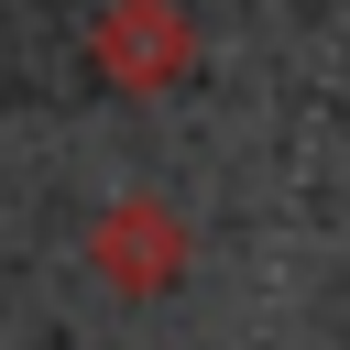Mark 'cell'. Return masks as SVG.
<instances>
[{
    "instance_id": "obj_1",
    "label": "cell",
    "mask_w": 350,
    "mask_h": 350,
    "mask_svg": "<svg viewBox=\"0 0 350 350\" xmlns=\"http://www.w3.org/2000/svg\"><path fill=\"white\" fill-rule=\"evenodd\" d=\"M175 55H186V22H164V0H109V22H98V66H109L120 88H153Z\"/></svg>"
}]
</instances>
